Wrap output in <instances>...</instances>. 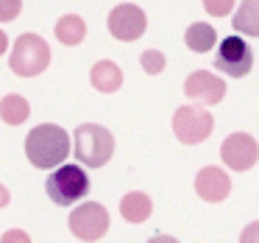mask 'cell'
Masks as SVG:
<instances>
[{"mask_svg":"<svg viewBox=\"0 0 259 243\" xmlns=\"http://www.w3.org/2000/svg\"><path fill=\"white\" fill-rule=\"evenodd\" d=\"M25 157L34 168H56L70 157V134L56 123H42L25 137Z\"/></svg>","mask_w":259,"mask_h":243,"instance_id":"cell-1","label":"cell"},{"mask_svg":"<svg viewBox=\"0 0 259 243\" xmlns=\"http://www.w3.org/2000/svg\"><path fill=\"white\" fill-rule=\"evenodd\" d=\"M75 159L87 168H103L114 154V137L106 126L98 123H84L75 129Z\"/></svg>","mask_w":259,"mask_h":243,"instance_id":"cell-2","label":"cell"},{"mask_svg":"<svg viewBox=\"0 0 259 243\" xmlns=\"http://www.w3.org/2000/svg\"><path fill=\"white\" fill-rule=\"evenodd\" d=\"M48 198L59 207H73L90 193V176L81 165H59L45 182Z\"/></svg>","mask_w":259,"mask_h":243,"instance_id":"cell-3","label":"cell"},{"mask_svg":"<svg viewBox=\"0 0 259 243\" xmlns=\"http://www.w3.org/2000/svg\"><path fill=\"white\" fill-rule=\"evenodd\" d=\"M51 64V48L42 37L36 34H23L14 42V51L9 56V67L12 73L23 76V79H34V76L45 73Z\"/></svg>","mask_w":259,"mask_h":243,"instance_id":"cell-4","label":"cell"},{"mask_svg":"<svg viewBox=\"0 0 259 243\" xmlns=\"http://www.w3.org/2000/svg\"><path fill=\"white\" fill-rule=\"evenodd\" d=\"M214 129V120L212 115L206 112L203 107H179L173 112V131L184 146H195V143H203Z\"/></svg>","mask_w":259,"mask_h":243,"instance_id":"cell-5","label":"cell"},{"mask_svg":"<svg viewBox=\"0 0 259 243\" xmlns=\"http://www.w3.org/2000/svg\"><path fill=\"white\" fill-rule=\"evenodd\" d=\"M70 232L84 243H95L109 232V213L98 201H84L70 213Z\"/></svg>","mask_w":259,"mask_h":243,"instance_id":"cell-6","label":"cell"},{"mask_svg":"<svg viewBox=\"0 0 259 243\" xmlns=\"http://www.w3.org/2000/svg\"><path fill=\"white\" fill-rule=\"evenodd\" d=\"M214 67H218L220 73L234 76V79L248 76L253 67V53H251V48H248V42L237 34L226 37L218 45V51H214Z\"/></svg>","mask_w":259,"mask_h":243,"instance_id":"cell-7","label":"cell"},{"mask_svg":"<svg viewBox=\"0 0 259 243\" xmlns=\"http://www.w3.org/2000/svg\"><path fill=\"white\" fill-rule=\"evenodd\" d=\"M145 12L134 3H123V6H114L109 14V34L120 42H134L145 34Z\"/></svg>","mask_w":259,"mask_h":243,"instance_id":"cell-8","label":"cell"},{"mask_svg":"<svg viewBox=\"0 0 259 243\" xmlns=\"http://www.w3.org/2000/svg\"><path fill=\"white\" fill-rule=\"evenodd\" d=\"M220 159L229 165L231 170H251L259 159V146L251 134L245 131H234L223 140V148H220Z\"/></svg>","mask_w":259,"mask_h":243,"instance_id":"cell-9","label":"cell"},{"mask_svg":"<svg viewBox=\"0 0 259 243\" xmlns=\"http://www.w3.org/2000/svg\"><path fill=\"white\" fill-rule=\"evenodd\" d=\"M184 95L195 103H203V107H214L226 95V81L218 79L214 73H206V70H195L184 81Z\"/></svg>","mask_w":259,"mask_h":243,"instance_id":"cell-10","label":"cell"},{"mask_svg":"<svg viewBox=\"0 0 259 243\" xmlns=\"http://www.w3.org/2000/svg\"><path fill=\"white\" fill-rule=\"evenodd\" d=\"M195 193L203 198V201H209V204L223 201V198L231 193L229 173H226L223 168H214V165L201 168V170H198V176H195Z\"/></svg>","mask_w":259,"mask_h":243,"instance_id":"cell-11","label":"cell"},{"mask_svg":"<svg viewBox=\"0 0 259 243\" xmlns=\"http://www.w3.org/2000/svg\"><path fill=\"white\" fill-rule=\"evenodd\" d=\"M153 213V201L151 196H145L142 190H134V193H125L120 198V215H123L128 224H142L148 221Z\"/></svg>","mask_w":259,"mask_h":243,"instance_id":"cell-12","label":"cell"},{"mask_svg":"<svg viewBox=\"0 0 259 243\" xmlns=\"http://www.w3.org/2000/svg\"><path fill=\"white\" fill-rule=\"evenodd\" d=\"M90 81L98 92H117L120 87H123V73H120V67L114 62L103 59V62H98L95 67H92Z\"/></svg>","mask_w":259,"mask_h":243,"instance_id":"cell-13","label":"cell"},{"mask_svg":"<svg viewBox=\"0 0 259 243\" xmlns=\"http://www.w3.org/2000/svg\"><path fill=\"white\" fill-rule=\"evenodd\" d=\"M53 31H56V40L62 45H81L87 37V23L78 14H64V17H59Z\"/></svg>","mask_w":259,"mask_h":243,"instance_id":"cell-14","label":"cell"},{"mask_svg":"<svg viewBox=\"0 0 259 243\" xmlns=\"http://www.w3.org/2000/svg\"><path fill=\"white\" fill-rule=\"evenodd\" d=\"M231 28H237L245 37H259V0H242V6L234 14Z\"/></svg>","mask_w":259,"mask_h":243,"instance_id":"cell-15","label":"cell"},{"mask_svg":"<svg viewBox=\"0 0 259 243\" xmlns=\"http://www.w3.org/2000/svg\"><path fill=\"white\" fill-rule=\"evenodd\" d=\"M184 42H187L190 51L206 53V51H212L214 42H218V31H214L212 25H206V23H192L190 28H187V34H184Z\"/></svg>","mask_w":259,"mask_h":243,"instance_id":"cell-16","label":"cell"},{"mask_svg":"<svg viewBox=\"0 0 259 243\" xmlns=\"http://www.w3.org/2000/svg\"><path fill=\"white\" fill-rule=\"evenodd\" d=\"M28 115H31L28 101H25L23 95H17V92H12V95H6L0 101V118H3V123L20 126V123L28 120Z\"/></svg>","mask_w":259,"mask_h":243,"instance_id":"cell-17","label":"cell"},{"mask_svg":"<svg viewBox=\"0 0 259 243\" xmlns=\"http://www.w3.org/2000/svg\"><path fill=\"white\" fill-rule=\"evenodd\" d=\"M140 64H142V70H145L148 76H159L164 70V64H167V59H164V53L162 51H142V56H140Z\"/></svg>","mask_w":259,"mask_h":243,"instance_id":"cell-18","label":"cell"},{"mask_svg":"<svg viewBox=\"0 0 259 243\" xmlns=\"http://www.w3.org/2000/svg\"><path fill=\"white\" fill-rule=\"evenodd\" d=\"M23 12V0H0V23H12Z\"/></svg>","mask_w":259,"mask_h":243,"instance_id":"cell-19","label":"cell"},{"mask_svg":"<svg viewBox=\"0 0 259 243\" xmlns=\"http://www.w3.org/2000/svg\"><path fill=\"white\" fill-rule=\"evenodd\" d=\"M234 6V0H203V9H206L212 17H226Z\"/></svg>","mask_w":259,"mask_h":243,"instance_id":"cell-20","label":"cell"},{"mask_svg":"<svg viewBox=\"0 0 259 243\" xmlns=\"http://www.w3.org/2000/svg\"><path fill=\"white\" fill-rule=\"evenodd\" d=\"M0 243H31V237H28V232H23V229H9V232H3Z\"/></svg>","mask_w":259,"mask_h":243,"instance_id":"cell-21","label":"cell"},{"mask_svg":"<svg viewBox=\"0 0 259 243\" xmlns=\"http://www.w3.org/2000/svg\"><path fill=\"white\" fill-rule=\"evenodd\" d=\"M256 237H259V224H251L242 235V243H256Z\"/></svg>","mask_w":259,"mask_h":243,"instance_id":"cell-22","label":"cell"},{"mask_svg":"<svg viewBox=\"0 0 259 243\" xmlns=\"http://www.w3.org/2000/svg\"><path fill=\"white\" fill-rule=\"evenodd\" d=\"M148 243H179L176 237H170V235H156V237H151Z\"/></svg>","mask_w":259,"mask_h":243,"instance_id":"cell-23","label":"cell"},{"mask_svg":"<svg viewBox=\"0 0 259 243\" xmlns=\"http://www.w3.org/2000/svg\"><path fill=\"white\" fill-rule=\"evenodd\" d=\"M9 198H12V196H9V190H6L3 185H0V210H3V207L9 204Z\"/></svg>","mask_w":259,"mask_h":243,"instance_id":"cell-24","label":"cell"},{"mask_svg":"<svg viewBox=\"0 0 259 243\" xmlns=\"http://www.w3.org/2000/svg\"><path fill=\"white\" fill-rule=\"evenodd\" d=\"M6 51H9V37L3 34V31H0V56H3Z\"/></svg>","mask_w":259,"mask_h":243,"instance_id":"cell-25","label":"cell"}]
</instances>
